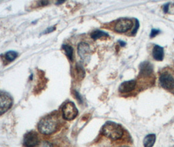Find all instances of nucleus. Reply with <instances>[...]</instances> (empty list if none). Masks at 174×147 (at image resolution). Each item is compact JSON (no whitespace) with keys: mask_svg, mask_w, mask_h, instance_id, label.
Wrapping results in <instances>:
<instances>
[{"mask_svg":"<svg viewBox=\"0 0 174 147\" xmlns=\"http://www.w3.org/2000/svg\"><path fill=\"white\" fill-rule=\"evenodd\" d=\"M155 75L153 67L149 62H143L140 65V72L136 81L137 87L140 90L145 89L153 85Z\"/></svg>","mask_w":174,"mask_h":147,"instance_id":"obj_1","label":"nucleus"},{"mask_svg":"<svg viewBox=\"0 0 174 147\" xmlns=\"http://www.w3.org/2000/svg\"><path fill=\"white\" fill-rule=\"evenodd\" d=\"M60 122L57 115L53 114L44 117L38 124V130L44 135H50L56 132Z\"/></svg>","mask_w":174,"mask_h":147,"instance_id":"obj_2","label":"nucleus"},{"mask_svg":"<svg viewBox=\"0 0 174 147\" xmlns=\"http://www.w3.org/2000/svg\"><path fill=\"white\" fill-rule=\"evenodd\" d=\"M159 82L164 89L174 95V69L167 68L161 71Z\"/></svg>","mask_w":174,"mask_h":147,"instance_id":"obj_3","label":"nucleus"},{"mask_svg":"<svg viewBox=\"0 0 174 147\" xmlns=\"http://www.w3.org/2000/svg\"><path fill=\"white\" fill-rule=\"evenodd\" d=\"M101 133L111 140H118L123 135V130L121 125L113 122H107L101 128Z\"/></svg>","mask_w":174,"mask_h":147,"instance_id":"obj_4","label":"nucleus"},{"mask_svg":"<svg viewBox=\"0 0 174 147\" xmlns=\"http://www.w3.org/2000/svg\"><path fill=\"white\" fill-rule=\"evenodd\" d=\"M78 115V110L73 102L66 103L62 107V116L66 120H72Z\"/></svg>","mask_w":174,"mask_h":147,"instance_id":"obj_5","label":"nucleus"},{"mask_svg":"<svg viewBox=\"0 0 174 147\" xmlns=\"http://www.w3.org/2000/svg\"><path fill=\"white\" fill-rule=\"evenodd\" d=\"M12 100L9 94L0 92V116L4 114L11 108Z\"/></svg>","mask_w":174,"mask_h":147,"instance_id":"obj_6","label":"nucleus"},{"mask_svg":"<svg viewBox=\"0 0 174 147\" xmlns=\"http://www.w3.org/2000/svg\"><path fill=\"white\" fill-rule=\"evenodd\" d=\"M132 21L128 18H122L118 20L114 25V31L119 33H124L128 31L132 28Z\"/></svg>","mask_w":174,"mask_h":147,"instance_id":"obj_7","label":"nucleus"},{"mask_svg":"<svg viewBox=\"0 0 174 147\" xmlns=\"http://www.w3.org/2000/svg\"><path fill=\"white\" fill-rule=\"evenodd\" d=\"M39 142V137L35 132H28L24 139V145L26 147H36Z\"/></svg>","mask_w":174,"mask_h":147,"instance_id":"obj_8","label":"nucleus"},{"mask_svg":"<svg viewBox=\"0 0 174 147\" xmlns=\"http://www.w3.org/2000/svg\"><path fill=\"white\" fill-rule=\"evenodd\" d=\"M136 88V81L135 80H131V81L122 82L119 88H118V91L122 94H129L130 92L134 91Z\"/></svg>","mask_w":174,"mask_h":147,"instance_id":"obj_9","label":"nucleus"},{"mask_svg":"<svg viewBox=\"0 0 174 147\" xmlns=\"http://www.w3.org/2000/svg\"><path fill=\"white\" fill-rule=\"evenodd\" d=\"M78 53L83 60L85 61L89 58L90 54V48L87 43H80L78 46Z\"/></svg>","mask_w":174,"mask_h":147,"instance_id":"obj_10","label":"nucleus"},{"mask_svg":"<svg viewBox=\"0 0 174 147\" xmlns=\"http://www.w3.org/2000/svg\"><path fill=\"white\" fill-rule=\"evenodd\" d=\"M152 56L157 61H162L164 58V49L162 47L155 45L152 50Z\"/></svg>","mask_w":174,"mask_h":147,"instance_id":"obj_11","label":"nucleus"},{"mask_svg":"<svg viewBox=\"0 0 174 147\" xmlns=\"http://www.w3.org/2000/svg\"><path fill=\"white\" fill-rule=\"evenodd\" d=\"M156 141V136L155 134H149L147 135L143 140L144 147H152Z\"/></svg>","mask_w":174,"mask_h":147,"instance_id":"obj_12","label":"nucleus"},{"mask_svg":"<svg viewBox=\"0 0 174 147\" xmlns=\"http://www.w3.org/2000/svg\"><path fill=\"white\" fill-rule=\"evenodd\" d=\"M107 36H108V34L107 33H105V32H102V31H100V30H97V31L92 32V34H91L92 38L95 39V40H96L97 39H100V38H101V37H107Z\"/></svg>","mask_w":174,"mask_h":147,"instance_id":"obj_13","label":"nucleus"},{"mask_svg":"<svg viewBox=\"0 0 174 147\" xmlns=\"http://www.w3.org/2000/svg\"><path fill=\"white\" fill-rule=\"evenodd\" d=\"M63 49L65 50V52L66 53L67 56L69 58L70 60H73V48L70 47V45H63Z\"/></svg>","mask_w":174,"mask_h":147,"instance_id":"obj_14","label":"nucleus"},{"mask_svg":"<svg viewBox=\"0 0 174 147\" xmlns=\"http://www.w3.org/2000/svg\"><path fill=\"white\" fill-rule=\"evenodd\" d=\"M5 56L6 60H7L9 62H12V61L15 60L16 58V57L18 56V53L15 51H9V52H7L5 54Z\"/></svg>","mask_w":174,"mask_h":147,"instance_id":"obj_15","label":"nucleus"},{"mask_svg":"<svg viewBox=\"0 0 174 147\" xmlns=\"http://www.w3.org/2000/svg\"><path fill=\"white\" fill-rule=\"evenodd\" d=\"M36 147H53V145L48 141H41Z\"/></svg>","mask_w":174,"mask_h":147,"instance_id":"obj_16","label":"nucleus"},{"mask_svg":"<svg viewBox=\"0 0 174 147\" xmlns=\"http://www.w3.org/2000/svg\"><path fill=\"white\" fill-rule=\"evenodd\" d=\"M159 33V30H158V29H152L151 32L150 37H151V38H152V37H155L156 35H158Z\"/></svg>","mask_w":174,"mask_h":147,"instance_id":"obj_17","label":"nucleus"},{"mask_svg":"<svg viewBox=\"0 0 174 147\" xmlns=\"http://www.w3.org/2000/svg\"><path fill=\"white\" fill-rule=\"evenodd\" d=\"M168 8H169V4H166V5H165L164 6V11L165 13L168 11Z\"/></svg>","mask_w":174,"mask_h":147,"instance_id":"obj_18","label":"nucleus"},{"mask_svg":"<svg viewBox=\"0 0 174 147\" xmlns=\"http://www.w3.org/2000/svg\"><path fill=\"white\" fill-rule=\"evenodd\" d=\"M53 30H54V28H53L52 27L49 28L47 30H46V33H49V32H52Z\"/></svg>","mask_w":174,"mask_h":147,"instance_id":"obj_19","label":"nucleus"},{"mask_svg":"<svg viewBox=\"0 0 174 147\" xmlns=\"http://www.w3.org/2000/svg\"><path fill=\"white\" fill-rule=\"evenodd\" d=\"M120 42V45H121V47H125V46L126 45V43L125 42H124V41H119Z\"/></svg>","mask_w":174,"mask_h":147,"instance_id":"obj_20","label":"nucleus"},{"mask_svg":"<svg viewBox=\"0 0 174 147\" xmlns=\"http://www.w3.org/2000/svg\"><path fill=\"white\" fill-rule=\"evenodd\" d=\"M119 147H128V146H119Z\"/></svg>","mask_w":174,"mask_h":147,"instance_id":"obj_21","label":"nucleus"}]
</instances>
